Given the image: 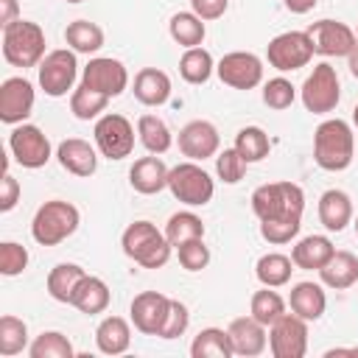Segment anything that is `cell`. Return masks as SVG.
<instances>
[{"label":"cell","mask_w":358,"mask_h":358,"mask_svg":"<svg viewBox=\"0 0 358 358\" xmlns=\"http://www.w3.org/2000/svg\"><path fill=\"white\" fill-rule=\"evenodd\" d=\"M187 324H190V310H187V305L179 302V299H171V308H168L165 324H162V330H159V338H168V341H171V338L185 336Z\"/></svg>","instance_id":"46"},{"label":"cell","mask_w":358,"mask_h":358,"mask_svg":"<svg viewBox=\"0 0 358 358\" xmlns=\"http://www.w3.org/2000/svg\"><path fill=\"white\" fill-rule=\"evenodd\" d=\"M319 277H322V285L333 291H344L358 282V257L344 249L333 252V257L319 268Z\"/></svg>","instance_id":"25"},{"label":"cell","mask_w":358,"mask_h":358,"mask_svg":"<svg viewBox=\"0 0 358 358\" xmlns=\"http://www.w3.org/2000/svg\"><path fill=\"white\" fill-rule=\"evenodd\" d=\"M92 137H95V148L106 159L117 162V159H126L134 151V126L129 123V117H123L117 112L101 115L95 120Z\"/></svg>","instance_id":"9"},{"label":"cell","mask_w":358,"mask_h":358,"mask_svg":"<svg viewBox=\"0 0 358 358\" xmlns=\"http://www.w3.org/2000/svg\"><path fill=\"white\" fill-rule=\"evenodd\" d=\"M84 277H87V271L78 263H59V266L50 268V274L45 280V288H48V294L56 302L70 305L73 302V294H76V288H78V282Z\"/></svg>","instance_id":"29"},{"label":"cell","mask_w":358,"mask_h":358,"mask_svg":"<svg viewBox=\"0 0 358 358\" xmlns=\"http://www.w3.org/2000/svg\"><path fill=\"white\" fill-rule=\"evenodd\" d=\"M137 137L145 145V151H151V154H165L173 145V134H171L168 123L159 115H140Z\"/></svg>","instance_id":"33"},{"label":"cell","mask_w":358,"mask_h":358,"mask_svg":"<svg viewBox=\"0 0 358 358\" xmlns=\"http://www.w3.org/2000/svg\"><path fill=\"white\" fill-rule=\"evenodd\" d=\"M81 84H87L90 90H95V92H101L106 98H117L129 87V70H126V64L120 59L95 56L81 70Z\"/></svg>","instance_id":"13"},{"label":"cell","mask_w":358,"mask_h":358,"mask_svg":"<svg viewBox=\"0 0 358 358\" xmlns=\"http://www.w3.org/2000/svg\"><path fill=\"white\" fill-rule=\"evenodd\" d=\"M20 201V182L8 173V168H3V179H0V213L14 210Z\"/></svg>","instance_id":"47"},{"label":"cell","mask_w":358,"mask_h":358,"mask_svg":"<svg viewBox=\"0 0 358 358\" xmlns=\"http://www.w3.org/2000/svg\"><path fill=\"white\" fill-rule=\"evenodd\" d=\"M319 221L327 232L347 229V224H352V199L338 187L324 190L319 196Z\"/></svg>","instance_id":"23"},{"label":"cell","mask_w":358,"mask_h":358,"mask_svg":"<svg viewBox=\"0 0 358 358\" xmlns=\"http://www.w3.org/2000/svg\"><path fill=\"white\" fill-rule=\"evenodd\" d=\"M171 90H173V87H171V78H168V73L159 70V67H143V70L134 76V87H131L134 98H137L143 106H162V103H168Z\"/></svg>","instance_id":"22"},{"label":"cell","mask_w":358,"mask_h":358,"mask_svg":"<svg viewBox=\"0 0 358 358\" xmlns=\"http://www.w3.org/2000/svg\"><path fill=\"white\" fill-rule=\"evenodd\" d=\"M64 42L76 53H98L103 48V28L90 20H73L64 28Z\"/></svg>","instance_id":"30"},{"label":"cell","mask_w":358,"mask_h":358,"mask_svg":"<svg viewBox=\"0 0 358 358\" xmlns=\"http://www.w3.org/2000/svg\"><path fill=\"white\" fill-rule=\"evenodd\" d=\"M28 324L11 313L0 316V355L3 358H11V355H20L22 350H28Z\"/></svg>","instance_id":"40"},{"label":"cell","mask_w":358,"mask_h":358,"mask_svg":"<svg viewBox=\"0 0 358 358\" xmlns=\"http://www.w3.org/2000/svg\"><path fill=\"white\" fill-rule=\"evenodd\" d=\"M227 333H229V341H232L235 355L255 358V355H260V352L268 347L266 324H260L252 313H249V316H238V319H232L229 327H227Z\"/></svg>","instance_id":"19"},{"label":"cell","mask_w":358,"mask_h":358,"mask_svg":"<svg viewBox=\"0 0 358 358\" xmlns=\"http://www.w3.org/2000/svg\"><path fill=\"white\" fill-rule=\"evenodd\" d=\"M352 227H355V235H358V215L352 218Z\"/></svg>","instance_id":"54"},{"label":"cell","mask_w":358,"mask_h":358,"mask_svg":"<svg viewBox=\"0 0 358 358\" xmlns=\"http://www.w3.org/2000/svg\"><path fill=\"white\" fill-rule=\"evenodd\" d=\"M299 98L305 103L308 112L313 115H327L338 106L341 101V84H338V73L330 62H319L313 67V73L305 78L302 90H299Z\"/></svg>","instance_id":"7"},{"label":"cell","mask_w":358,"mask_h":358,"mask_svg":"<svg viewBox=\"0 0 358 358\" xmlns=\"http://www.w3.org/2000/svg\"><path fill=\"white\" fill-rule=\"evenodd\" d=\"M8 151L17 165L36 171V168H45L50 159V140L39 126L17 123L8 134Z\"/></svg>","instance_id":"11"},{"label":"cell","mask_w":358,"mask_h":358,"mask_svg":"<svg viewBox=\"0 0 358 358\" xmlns=\"http://www.w3.org/2000/svg\"><path fill=\"white\" fill-rule=\"evenodd\" d=\"M249 313H252L260 324L271 327V324L285 313V299H282L274 288L263 285L260 291H255V294H252V299H249Z\"/></svg>","instance_id":"37"},{"label":"cell","mask_w":358,"mask_h":358,"mask_svg":"<svg viewBox=\"0 0 358 358\" xmlns=\"http://www.w3.org/2000/svg\"><path fill=\"white\" fill-rule=\"evenodd\" d=\"M168 31H171V39L176 45H182L185 50L187 48H199L204 42V36H207L204 20L199 14H193V11H176L171 17V22H168Z\"/></svg>","instance_id":"31"},{"label":"cell","mask_w":358,"mask_h":358,"mask_svg":"<svg viewBox=\"0 0 358 358\" xmlns=\"http://www.w3.org/2000/svg\"><path fill=\"white\" fill-rule=\"evenodd\" d=\"M45 56V31L36 22L20 17L3 28V59L11 67H39Z\"/></svg>","instance_id":"5"},{"label":"cell","mask_w":358,"mask_h":358,"mask_svg":"<svg viewBox=\"0 0 358 358\" xmlns=\"http://www.w3.org/2000/svg\"><path fill=\"white\" fill-rule=\"evenodd\" d=\"M123 255L143 268H162L171 260V241L151 221H131L120 235Z\"/></svg>","instance_id":"3"},{"label":"cell","mask_w":358,"mask_h":358,"mask_svg":"<svg viewBox=\"0 0 358 358\" xmlns=\"http://www.w3.org/2000/svg\"><path fill=\"white\" fill-rule=\"evenodd\" d=\"M56 159L67 173L81 176V179H87V176H92L98 171V151L81 137L62 140L59 148H56Z\"/></svg>","instance_id":"20"},{"label":"cell","mask_w":358,"mask_h":358,"mask_svg":"<svg viewBox=\"0 0 358 358\" xmlns=\"http://www.w3.org/2000/svg\"><path fill=\"white\" fill-rule=\"evenodd\" d=\"M34 84L22 76H11L0 84V120L8 126L25 123V117L34 112Z\"/></svg>","instance_id":"16"},{"label":"cell","mask_w":358,"mask_h":358,"mask_svg":"<svg viewBox=\"0 0 358 358\" xmlns=\"http://www.w3.org/2000/svg\"><path fill=\"white\" fill-rule=\"evenodd\" d=\"M294 101H296V87H294L288 78L277 76V78H268V81L263 84V103H266L268 109L282 112V109H288Z\"/></svg>","instance_id":"42"},{"label":"cell","mask_w":358,"mask_h":358,"mask_svg":"<svg viewBox=\"0 0 358 358\" xmlns=\"http://www.w3.org/2000/svg\"><path fill=\"white\" fill-rule=\"evenodd\" d=\"M235 151L246 159V162H260L268 157L271 151V140L260 126H243L235 134Z\"/></svg>","instance_id":"39"},{"label":"cell","mask_w":358,"mask_h":358,"mask_svg":"<svg viewBox=\"0 0 358 358\" xmlns=\"http://www.w3.org/2000/svg\"><path fill=\"white\" fill-rule=\"evenodd\" d=\"M64 3H84V0H64Z\"/></svg>","instance_id":"55"},{"label":"cell","mask_w":358,"mask_h":358,"mask_svg":"<svg viewBox=\"0 0 358 358\" xmlns=\"http://www.w3.org/2000/svg\"><path fill=\"white\" fill-rule=\"evenodd\" d=\"M218 145H221V137L210 120H190L179 129V151L193 162H204L215 157Z\"/></svg>","instance_id":"18"},{"label":"cell","mask_w":358,"mask_h":358,"mask_svg":"<svg viewBox=\"0 0 358 358\" xmlns=\"http://www.w3.org/2000/svg\"><path fill=\"white\" fill-rule=\"evenodd\" d=\"M266 59H268V64L274 70L294 73V70L305 67L313 59V42H310L308 31H285V34H277L266 45Z\"/></svg>","instance_id":"10"},{"label":"cell","mask_w":358,"mask_h":358,"mask_svg":"<svg viewBox=\"0 0 358 358\" xmlns=\"http://www.w3.org/2000/svg\"><path fill=\"white\" fill-rule=\"evenodd\" d=\"M308 36L313 42V53L319 56H350L358 48L355 31L341 20H316L308 28Z\"/></svg>","instance_id":"14"},{"label":"cell","mask_w":358,"mask_h":358,"mask_svg":"<svg viewBox=\"0 0 358 358\" xmlns=\"http://www.w3.org/2000/svg\"><path fill=\"white\" fill-rule=\"evenodd\" d=\"M285 3V8L291 11V14H308L319 0H282Z\"/></svg>","instance_id":"50"},{"label":"cell","mask_w":358,"mask_h":358,"mask_svg":"<svg viewBox=\"0 0 358 358\" xmlns=\"http://www.w3.org/2000/svg\"><path fill=\"white\" fill-rule=\"evenodd\" d=\"M106 103H109V98L101 95V92H95V90H90L87 84H81V87H76L70 92V112L78 120H95V117H101L106 112Z\"/></svg>","instance_id":"41"},{"label":"cell","mask_w":358,"mask_h":358,"mask_svg":"<svg viewBox=\"0 0 358 358\" xmlns=\"http://www.w3.org/2000/svg\"><path fill=\"white\" fill-rule=\"evenodd\" d=\"M168 308H171V296H165L159 291H140L129 305L134 330H140L143 336H159Z\"/></svg>","instance_id":"17"},{"label":"cell","mask_w":358,"mask_h":358,"mask_svg":"<svg viewBox=\"0 0 358 358\" xmlns=\"http://www.w3.org/2000/svg\"><path fill=\"white\" fill-rule=\"evenodd\" d=\"M218 78L232 90H255L263 81V62L249 50H232L215 64Z\"/></svg>","instance_id":"15"},{"label":"cell","mask_w":358,"mask_h":358,"mask_svg":"<svg viewBox=\"0 0 358 358\" xmlns=\"http://www.w3.org/2000/svg\"><path fill=\"white\" fill-rule=\"evenodd\" d=\"M352 123H355V129H358V103H355V109H352Z\"/></svg>","instance_id":"53"},{"label":"cell","mask_w":358,"mask_h":358,"mask_svg":"<svg viewBox=\"0 0 358 358\" xmlns=\"http://www.w3.org/2000/svg\"><path fill=\"white\" fill-rule=\"evenodd\" d=\"M355 154V134L352 126L341 117L322 120L313 131V159L322 171H347Z\"/></svg>","instance_id":"2"},{"label":"cell","mask_w":358,"mask_h":358,"mask_svg":"<svg viewBox=\"0 0 358 358\" xmlns=\"http://www.w3.org/2000/svg\"><path fill=\"white\" fill-rule=\"evenodd\" d=\"M17 14H20V3L17 0H0V25L3 28L11 25L14 20H20Z\"/></svg>","instance_id":"49"},{"label":"cell","mask_w":358,"mask_h":358,"mask_svg":"<svg viewBox=\"0 0 358 358\" xmlns=\"http://www.w3.org/2000/svg\"><path fill=\"white\" fill-rule=\"evenodd\" d=\"M78 224H81V213L76 204L64 199H50L34 213L31 235L39 246H59L78 229Z\"/></svg>","instance_id":"4"},{"label":"cell","mask_w":358,"mask_h":358,"mask_svg":"<svg viewBox=\"0 0 358 358\" xmlns=\"http://www.w3.org/2000/svg\"><path fill=\"white\" fill-rule=\"evenodd\" d=\"M28 355L31 358H73L76 355V347H73V341L64 333H59V330H42L31 341Z\"/></svg>","instance_id":"38"},{"label":"cell","mask_w":358,"mask_h":358,"mask_svg":"<svg viewBox=\"0 0 358 358\" xmlns=\"http://www.w3.org/2000/svg\"><path fill=\"white\" fill-rule=\"evenodd\" d=\"M36 73H39V87H42L45 95L62 98V95L73 92V84H76V78H78V59H76V50H70V48L48 50V56L39 62Z\"/></svg>","instance_id":"8"},{"label":"cell","mask_w":358,"mask_h":358,"mask_svg":"<svg viewBox=\"0 0 358 358\" xmlns=\"http://www.w3.org/2000/svg\"><path fill=\"white\" fill-rule=\"evenodd\" d=\"M291 271H294V260L282 252H268L255 263V274H257L260 285H268V288L285 285L291 280Z\"/></svg>","instance_id":"34"},{"label":"cell","mask_w":358,"mask_h":358,"mask_svg":"<svg viewBox=\"0 0 358 358\" xmlns=\"http://www.w3.org/2000/svg\"><path fill=\"white\" fill-rule=\"evenodd\" d=\"M336 355H358V347H336L324 352V358H336Z\"/></svg>","instance_id":"51"},{"label":"cell","mask_w":358,"mask_h":358,"mask_svg":"<svg viewBox=\"0 0 358 358\" xmlns=\"http://www.w3.org/2000/svg\"><path fill=\"white\" fill-rule=\"evenodd\" d=\"M176 255H179L182 268H187V271H201L210 266V249H207L204 238H196V241L176 246Z\"/></svg>","instance_id":"45"},{"label":"cell","mask_w":358,"mask_h":358,"mask_svg":"<svg viewBox=\"0 0 358 358\" xmlns=\"http://www.w3.org/2000/svg\"><path fill=\"white\" fill-rule=\"evenodd\" d=\"M95 344L103 355H123L131 347V327L123 316H106L95 327Z\"/></svg>","instance_id":"27"},{"label":"cell","mask_w":358,"mask_h":358,"mask_svg":"<svg viewBox=\"0 0 358 358\" xmlns=\"http://www.w3.org/2000/svg\"><path fill=\"white\" fill-rule=\"evenodd\" d=\"M165 238L171 241V246H182L187 241H196V238H204V221L193 213V210H179L168 218L165 224Z\"/></svg>","instance_id":"36"},{"label":"cell","mask_w":358,"mask_h":358,"mask_svg":"<svg viewBox=\"0 0 358 358\" xmlns=\"http://www.w3.org/2000/svg\"><path fill=\"white\" fill-rule=\"evenodd\" d=\"M227 6H229V0H190V11L199 14L204 22H207V20H218V17H224Z\"/></svg>","instance_id":"48"},{"label":"cell","mask_w":358,"mask_h":358,"mask_svg":"<svg viewBox=\"0 0 358 358\" xmlns=\"http://www.w3.org/2000/svg\"><path fill=\"white\" fill-rule=\"evenodd\" d=\"M213 73H215V62H213L210 50H204L201 45L199 48H187L182 53V59H179V76L187 84H207Z\"/></svg>","instance_id":"35"},{"label":"cell","mask_w":358,"mask_h":358,"mask_svg":"<svg viewBox=\"0 0 358 358\" xmlns=\"http://www.w3.org/2000/svg\"><path fill=\"white\" fill-rule=\"evenodd\" d=\"M168 190L173 193L176 201L187 204V207H204L213 201V193H215V182L213 176L193 159L187 162H179L171 168L168 173Z\"/></svg>","instance_id":"6"},{"label":"cell","mask_w":358,"mask_h":358,"mask_svg":"<svg viewBox=\"0 0 358 358\" xmlns=\"http://www.w3.org/2000/svg\"><path fill=\"white\" fill-rule=\"evenodd\" d=\"M246 165L249 162L235 151V145L224 148L221 154H215V173H218V179L224 185H238L246 176Z\"/></svg>","instance_id":"43"},{"label":"cell","mask_w":358,"mask_h":358,"mask_svg":"<svg viewBox=\"0 0 358 358\" xmlns=\"http://www.w3.org/2000/svg\"><path fill=\"white\" fill-rule=\"evenodd\" d=\"M347 64H350V73H352V78H358V48L347 56Z\"/></svg>","instance_id":"52"},{"label":"cell","mask_w":358,"mask_h":358,"mask_svg":"<svg viewBox=\"0 0 358 358\" xmlns=\"http://www.w3.org/2000/svg\"><path fill=\"white\" fill-rule=\"evenodd\" d=\"M28 268V249L22 243L14 241H3L0 243V274L6 277H17Z\"/></svg>","instance_id":"44"},{"label":"cell","mask_w":358,"mask_h":358,"mask_svg":"<svg viewBox=\"0 0 358 358\" xmlns=\"http://www.w3.org/2000/svg\"><path fill=\"white\" fill-rule=\"evenodd\" d=\"M333 252H336V246L327 235H308L291 249V260H294L296 268H305V271L316 268L319 271L333 257Z\"/></svg>","instance_id":"26"},{"label":"cell","mask_w":358,"mask_h":358,"mask_svg":"<svg viewBox=\"0 0 358 358\" xmlns=\"http://www.w3.org/2000/svg\"><path fill=\"white\" fill-rule=\"evenodd\" d=\"M190 355L193 358H232L235 350H232V341H229V333L227 330H221V327H204L193 338Z\"/></svg>","instance_id":"32"},{"label":"cell","mask_w":358,"mask_h":358,"mask_svg":"<svg viewBox=\"0 0 358 358\" xmlns=\"http://www.w3.org/2000/svg\"><path fill=\"white\" fill-rule=\"evenodd\" d=\"M252 210L260 221L263 241L282 246L299 235L305 193L296 182H266L252 193Z\"/></svg>","instance_id":"1"},{"label":"cell","mask_w":358,"mask_h":358,"mask_svg":"<svg viewBox=\"0 0 358 358\" xmlns=\"http://www.w3.org/2000/svg\"><path fill=\"white\" fill-rule=\"evenodd\" d=\"M168 173H171V168L159 159V154L140 157L129 168V185L137 193H143V196H154V193H159V190L168 187Z\"/></svg>","instance_id":"21"},{"label":"cell","mask_w":358,"mask_h":358,"mask_svg":"<svg viewBox=\"0 0 358 358\" xmlns=\"http://www.w3.org/2000/svg\"><path fill=\"white\" fill-rule=\"evenodd\" d=\"M109 299H112V294H109V285L101 280V277H92V274H87L81 282H78V288H76V294H73V308H78L81 313H87V316H95V313H103L106 308H109Z\"/></svg>","instance_id":"28"},{"label":"cell","mask_w":358,"mask_h":358,"mask_svg":"<svg viewBox=\"0 0 358 358\" xmlns=\"http://www.w3.org/2000/svg\"><path fill=\"white\" fill-rule=\"evenodd\" d=\"M268 350L274 358H305L308 352V322L302 316L282 313L268 327Z\"/></svg>","instance_id":"12"},{"label":"cell","mask_w":358,"mask_h":358,"mask_svg":"<svg viewBox=\"0 0 358 358\" xmlns=\"http://www.w3.org/2000/svg\"><path fill=\"white\" fill-rule=\"evenodd\" d=\"M288 305L296 316H302L305 322H316L324 316V308H327V294L319 282H296L291 288V296H288Z\"/></svg>","instance_id":"24"},{"label":"cell","mask_w":358,"mask_h":358,"mask_svg":"<svg viewBox=\"0 0 358 358\" xmlns=\"http://www.w3.org/2000/svg\"><path fill=\"white\" fill-rule=\"evenodd\" d=\"M355 36H358V31H355Z\"/></svg>","instance_id":"56"}]
</instances>
